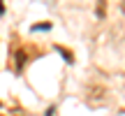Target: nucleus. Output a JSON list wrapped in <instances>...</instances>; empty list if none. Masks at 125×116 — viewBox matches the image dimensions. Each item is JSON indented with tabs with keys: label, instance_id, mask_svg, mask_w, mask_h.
Segmentation results:
<instances>
[{
	"label": "nucleus",
	"instance_id": "2",
	"mask_svg": "<svg viewBox=\"0 0 125 116\" xmlns=\"http://www.w3.org/2000/svg\"><path fill=\"white\" fill-rule=\"evenodd\" d=\"M104 5H107V0H97V16L100 19L104 16Z\"/></svg>",
	"mask_w": 125,
	"mask_h": 116
},
{
	"label": "nucleus",
	"instance_id": "1",
	"mask_svg": "<svg viewBox=\"0 0 125 116\" xmlns=\"http://www.w3.org/2000/svg\"><path fill=\"white\" fill-rule=\"evenodd\" d=\"M88 104L90 107H102V104L109 102V91L104 88V86H93V88H88Z\"/></svg>",
	"mask_w": 125,
	"mask_h": 116
},
{
	"label": "nucleus",
	"instance_id": "4",
	"mask_svg": "<svg viewBox=\"0 0 125 116\" xmlns=\"http://www.w3.org/2000/svg\"><path fill=\"white\" fill-rule=\"evenodd\" d=\"M121 12L125 14V0H121Z\"/></svg>",
	"mask_w": 125,
	"mask_h": 116
},
{
	"label": "nucleus",
	"instance_id": "3",
	"mask_svg": "<svg viewBox=\"0 0 125 116\" xmlns=\"http://www.w3.org/2000/svg\"><path fill=\"white\" fill-rule=\"evenodd\" d=\"M23 63H26V54L21 51V54H16V67H19V70L23 67Z\"/></svg>",
	"mask_w": 125,
	"mask_h": 116
}]
</instances>
